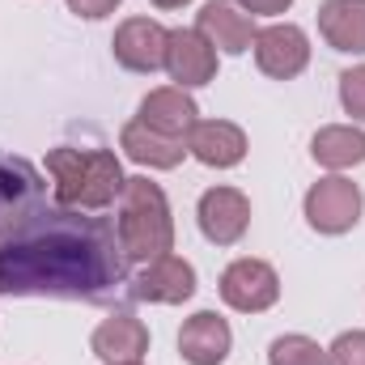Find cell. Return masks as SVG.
<instances>
[{
    "instance_id": "7402d4cb",
    "label": "cell",
    "mask_w": 365,
    "mask_h": 365,
    "mask_svg": "<svg viewBox=\"0 0 365 365\" xmlns=\"http://www.w3.org/2000/svg\"><path fill=\"white\" fill-rule=\"evenodd\" d=\"M327 365H365V331H344L327 349Z\"/></svg>"
},
{
    "instance_id": "277c9868",
    "label": "cell",
    "mask_w": 365,
    "mask_h": 365,
    "mask_svg": "<svg viewBox=\"0 0 365 365\" xmlns=\"http://www.w3.org/2000/svg\"><path fill=\"white\" fill-rule=\"evenodd\" d=\"M43 204H47V182L34 170V162L0 149V242L13 230H21Z\"/></svg>"
},
{
    "instance_id": "3957f363",
    "label": "cell",
    "mask_w": 365,
    "mask_h": 365,
    "mask_svg": "<svg viewBox=\"0 0 365 365\" xmlns=\"http://www.w3.org/2000/svg\"><path fill=\"white\" fill-rule=\"evenodd\" d=\"M119 242L128 259H162L175 251V217H170V200L153 179L136 175L123 182L119 191V217H115Z\"/></svg>"
},
{
    "instance_id": "4fadbf2b",
    "label": "cell",
    "mask_w": 365,
    "mask_h": 365,
    "mask_svg": "<svg viewBox=\"0 0 365 365\" xmlns=\"http://www.w3.org/2000/svg\"><path fill=\"white\" fill-rule=\"evenodd\" d=\"M187 153L212 170H234L247 158V132L230 119H200L187 132Z\"/></svg>"
},
{
    "instance_id": "5b68a950",
    "label": "cell",
    "mask_w": 365,
    "mask_h": 365,
    "mask_svg": "<svg viewBox=\"0 0 365 365\" xmlns=\"http://www.w3.org/2000/svg\"><path fill=\"white\" fill-rule=\"evenodd\" d=\"M306 225L314 230V234H349L357 221H361V187L353 179H344V175H327V179H319L310 191H306Z\"/></svg>"
},
{
    "instance_id": "6da1fadb",
    "label": "cell",
    "mask_w": 365,
    "mask_h": 365,
    "mask_svg": "<svg viewBox=\"0 0 365 365\" xmlns=\"http://www.w3.org/2000/svg\"><path fill=\"white\" fill-rule=\"evenodd\" d=\"M128 280V255L115 221L81 217V208L43 204L0 242V293L102 302Z\"/></svg>"
},
{
    "instance_id": "484cf974",
    "label": "cell",
    "mask_w": 365,
    "mask_h": 365,
    "mask_svg": "<svg viewBox=\"0 0 365 365\" xmlns=\"http://www.w3.org/2000/svg\"><path fill=\"white\" fill-rule=\"evenodd\" d=\"M136 365H140V361H136Z\"/></svg>"
},
{
    "instance_id": "cb8c5ba5",
    "label": "cell",
    "mask_w": 365,
    "mask_h": 365,
    "mask_svg": "<svg viewBox=\"0 0 365 365\" xmlns=\"http://www.w3.org/2000/svg\"><path fill=\"white\" fill-rule=\"evenodd\" d=\"M242 13H251V17H280L293 0H234Z\"/></svg>"
},
{
    "instance_id": "603a6c76",
    "label": "cell",
    "mask_w": 365,
    "mask_h": 365,
    "mask_svg": "<svg viewBox=\"0 0 365 365\" xmlns=\"http://www.w3.org/2000/svg\"><path fill=\"white\" fill-rule=\"evenodd\" d=\"M119 4H123V0H68V13H77V17H86V21H102V17H110Z\"/></svg>"
},
{
    "instance_id": "8992f818",
    "label": "cell",
    "mask_w": 365,
    "mask_h": 365,
    "mask_svg": "<svg viewBox=\"0 0 365 365\" xmlns=\"http://www.w3.org/2000/svg\"><path fill=\"white\" fill-rule=\"evenodd\" d=\"M221 302L238 314H264L272 310L276 297H280V276H276L272 264L264 259H234L225 272H221Z\"/></svg>"
},
{
    "instance_id": "8fae6325",
    "label": "cell",
    "mask_w": 365,
    "mask_h": 365,
    "mask_svg": "<svg viewBox=\"0 0 365 365\" xmlns=\"http://www.w3.org/2000/svg\"><path fill=\"white\" fill-rule=\"evenodd\" d=\"M195 30L208 38V47L212 51H221V56H242V51H251V43H255V21H251V13H242L234 0H208L200 13H195Z\"/></svg>"
},
{
    "instance_id": "2e32d148",
    "label": "cell",
    "mask_w": 365,
    "mask_h": 365,
    "mask_svg": "<svg viewBox=\"0 0 365 365\" xmlns=\"http://www.w3.org/2000/svg\"><path fill=\"white\" fill-rule=\"evenodd\" d=\"M145 128L162 132V136H179L187 140V132L200 123V106L191 102V93L179 86H162V90H149L140 98V115H136Z\"/></svg>"
},
{
    "instance_id": "ffe728a7",
    "label": "cell",
    "mask_w": 365,
    "mask_h": 365,
    "mask_svg": "<svg viewBox=\"0 0 365 365\" xmlns=\"http://www.w3.org/2000/svg\"><path fill=\"white\" fill-rule=\"evenodd\" d=\"M268 365H327V349H319L302 331H289V336H276L272 340Z\"/></svg>"
},
{
    "instance_id": "7c38bea8",
    "label": "cell",
    "mask_w": 365,
    "mask_h": 365,
    "mask_svg": "<svg viewBox=\"0 0 365 365\" xmlns=\"http://www.w3.org/2000/svg\"><path fill=\"white\" fill-rule=\"evenodd\" d=\"M90 349H93V357L106 365H136V361H145V353H149V327L136 314L115 310L110 319H102L93 327Z\"/></svg>"
},
{
    "instance_id": "9a60e30c",
    "label": "cell",
    "mask_w": 365,
    "mask_h": 365,
    "mask_svg": "<svg viewBox=\"0 0 365 365\" xmlns=\"http://www.w3.org/2000/svg\"><path fill=\"white\" fill-rule=\"evenodd\" d=\"M234 349V331L217 310H195L179 331V353L187 365H221Z\"/></svg>"
},
{
    "instance_id": "7a4b0ae2",
    "label": "cell",
    "mask_w": 365,
    "mask_h": 365,
    "mask_svg": "<svg viewBox=\"0 0 365 365\" xmlns=\"http://www.w3.org/2000/svg\"><path fill=\"white\" fill-rule=\"evenodd\" d=\"M47 175L56 182V204L81 208V212H102L106 204L119 200L128 182L110 149H73V145H60L47 153Z\"/></svg>"
},
{
    "instance_id": "ba28073f",
    "label": "cell",
    "mask_w": 365,
    "mask_h": 365,
    "mask_svg": "<svg viewBox=\"0 0 365 365\" xmlns=\"http://www.w3.org/2000/svg\"><path fill=\"white\" fill-rule=\"evenodd\" d=\"M195 221H200L208 242L234 247L251 225V200L238 187H208L200 195V204H195Z\"/></svg>"
},
{
    "instance_id": "5bb4252c",
    "label": "cell",
    "mask_w": 365,
    "mask_h": 365,
    "mask_svg": "<svg viewBox=\"0 0 365 365\" xmlns=\"http://www.w3.org/2000/svg\"><path fill=\"white\" fill-rule=\"evenodd\" d=\"M195 293V268L179 259V255H162V259H149L140 276L132 280V297L140 302H158V306H179Z\"/></svg>"
},
{
    "instance_id": "52a82bcc",
    "label": "cell",
    "mask_w": 365,
    "mask_h": 365,
    "mask_svg": "<svg viewBox=\"0 0 365 365\" xmlns=\"http://www.w3.org/2000/svg\"><path fill=\"white\" fill-rule=\"evenodd\" d=\"M251 51H255L259 73L272 77V81H293V77L306 73V64H310V38H306V30L293 26V21L264 26V30L255 34Z\"/></svg>"
},
{
    "instance_id": "d4e9b609",
    "label": "cell",
    "mask_w": 365,
    "mask_h": 365,
    "mask_svg": "<svg viewBox=\"0 0 365 365\" xmlns=\"http://www.w3.org/2000/svg\"><path fill=\"white\" fill-rule=\"evenodd\" d=\"M153 4H158V9H182L187 0H153Z\"/></svg>"
},
{
    "instance_id": "d6986e66",
    "label": "cell",
    "mask_w": 365,
    "mask_h": 365,
    "mask_svg": "<svg viewBox=\"0 0 365 365\" xmlns=\"http://www.w3.org/2000/svg\"><path fill=\"white\" fill-rule=\"evenodd\" d=\"M310 158L327 170H349V166H361L365 162V132L353 123H331V128H319L314 140H310Z\"/></svg>"
},
{
    "instance_id": "9c48e42d",
    "label": "cell",
    "mask_w": 365,
    "mask_h": 365,
    "mask_svg": "<svg viewBox=\"0 0 365 365\" xmlns=\"http://www.w3.org/2000/svg\"><path fill=\"white\" fill-rule=\"evenodd\" d=\"M166 38H170V30L158 26L153 17H128L115 30L110 51L128 73H158L166 64Z\"/></svg>"
},
{
    "instance_id": "30bf717a",
    "label": "cell",
    "mask_w": 365,
    "mask_h": 365,
    "mask_svg": "<svg viewBox=\"0 0 365 365\" xmlns=\"http://www.w3.org/2000/svg\"><path fill=\"white\" fill-rule=\"evenodd\" d=\"M162 68L170 73V81L179 90H200V86H208L217 77V51L208 47V38L200 30H182L179 26L166 38V64Z\"/></svg>"
},
{
    "instance_id": "44dd1931",
    "label": "cell",
    "mask_w": 365,
    "mask_h": 365,
    "mask_svg": "<svg viewBox=\"0 0 365 365\" xmlns=\"http://www.w3.org/2000/svg\"><path fill=\"white\" fill-rule=\"evenodd\" d=\"M340 106H344V115L365 123V64L340 73Z\"/></svg>"
},
{
    "instance_id": "ac0fdd59",
    "label": "cell",
    "mask_w": 365,
    "mask_h": 365,
    "mask_svg": "<svg viewBox=\"0 0 365 365\" xmlns=\"http://www.w3.org/2000/svg\"><path fill=\"white\" fill-rule=\"evenodd\" d=\"M119 149H123L136 166H149V170H175L182 158H187V140L162 136V132L145 128L140 119H132V123L119 132Z\"/></svg>"
},
{
    "instance_id": "e0dca14e",
    "label": "cell",
    "mask_w": 365,
    "mask_h": 365,
    "mask_svg": "<svg viewBox=\"0 0 365 365\" xmlns=\"http://www.w3.org/2000/svg\"><path fill=\"white\" fill-rule=\"evenodd\" d=\"M319 34L331 51L365 56V0H323L319 4Z\"/></svg>"
}]
</instances>
